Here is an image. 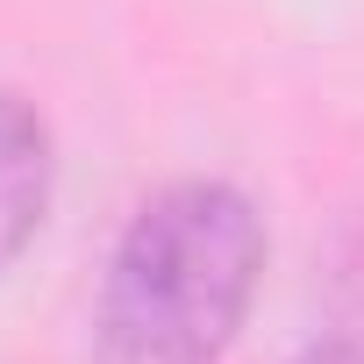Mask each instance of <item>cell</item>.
<instances>
[{"label":"cell","instance_id":"cell-1","mask_svg":"<svg viewBox=\"0 0 364 364\" xmlns=\"http://www.w3.org/2000/svg\"><path fill=\"white\" fill-rule=\"evenodd\" d=\"M272 264L264 215L229 178L157 186L93 300V364H222L257 307Z\"/></svg>","mask_w":364,"mask_h":364},{"label":"cell","instance_id":"cell-2","mask_svg":"<svg viewBox=\"0 0 364 364\" xmlns=\"http://www.w3.org/2000/svg\"><path fill=\"white\" fill-rule=\"evenodd\" d=\"M50 186H58V150H50V122L0 86V272H8L43 215H50Z\"/></svg>","mask_w":364,"mask_h":364},{"label":"cell","instance_id":"cell-3","mask_svg":"<svg viewBox=\"0 0 364 364\" xmlns=\"http://www.w3.org/2000/svg\"><path fill=\"white\" fill-rule=\"evenodd\" d=\"M286 364H364V343L328 336V343H307V350H300V357H286Z\"/></svg>","mask_w":364,"mask_h":364}]
</instances>
